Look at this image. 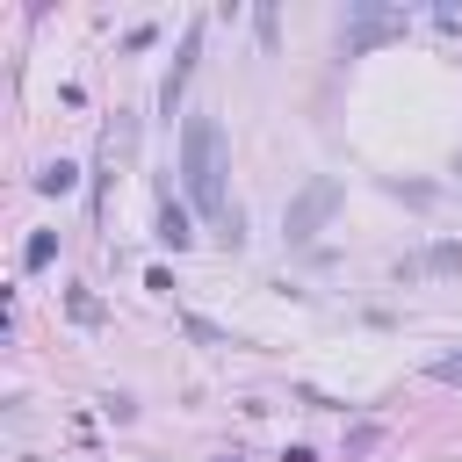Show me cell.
Returning <instances> with one entry per match:
<instances>
[{"mask_svg":"<svg viewBox=\"0 0 462 462\" xmlns=\"http://www.w3.org/2000/svg\"><path fill=\"white\" fill-rule=\"evenodd\" d=\"M426 267H441V275H448V267H462V246H434V260H426Z\"/></svg>","mask_w":462,"mask_h":462,"instance_id":"10","label":"cell"},{"mask_svg":"<svg viewBox=\"0 0 462 462\" xmlns=\"http://www.w3.org/2000/svg\"><path fill=\"white\" fill-rule=\"evenodd\" d=\"M51 253H58V239H51V231H36V239L22 246V267H51Z\"/></svg>","mask_w":462,"mask_h":462,"instance_id":"7","label":"cell"},{"mask_svg":"<svg viewBox=\"0 0 462 462\" xmlns=\"http://www.w3.org/2000/svg\"><path fill=\"white\" fill-rule=\"evenodd\" d=\"M73 318H80V325H94V318H101V304L87 297V289H73Z\"/></svg>","mask_w":462,"mask_h":462,"instance_id":"8","label":"cell"},{"mask_svg":"<svg viewBox=\"0 0 462 462\" xmlns=\"http://www.w3.org/2000/svg\"><path fill=\"white\" fill-rule=\"evenodd\" d=\"M159 239H166L173 253H181V246L195 239V231H188V210H181V203H173V195H159Z\"/></svg>","mask_w":462,"mask_h":462,"instance_id":"5","label":"cell"},{"mask_svg":"<svg viewBox=\"0 0 462 462\" xmlns=\"http://www.w3.org/2000/svg\"><path fill=\"white\" fill-rule=\"evenodd\" d=\"M434 383H462V354H441L434 362Z\"/></svg>","mask_w":462,"mask_h":462,"instance_id":"9","label":"cell"},{"mask_svg":"<svg viewBox=\"0 0 462 462\" xmlns=\"http://www.w3.org/2000/svg\"><path fill=\"white\" fill-rule=\"evenodd\" d=\"M36 188H44V195H73V188H80V166H66V159L44 166V173H36Z\"/></svg>","mask_w":462,"mask_h":462,"instance_id":"6","label":"cell"},{"mask_svg":"<svg viewBox=\"0 0 462 462\" xmlns=\"http://www.w3.org/2000/svg\"><path fill=\"white\" fill-rule=\"evenodd\" d=\"M195 51H203V29H188V36H181V58H173V73H166V87H159V108H166V116L181 108V94H188V73H195Z\"/></svg>","mask_w":462,"mask_h":462,"instance_id":"4","label":"cell"},{"mask_svg":"<svg viewBox=\"0 0 462 462\" xmlns=\"http://www.w3.org/2000/svg\"><path fill=\"white\" fill-rule=\"evenodd\" d=\"M390 36H404V15L397 8H354V15H346V58H354V51H369V44H390Z\"/></svg>","mask_w":462,"mask_h":462,"instance_id":"3","label":"cell"},{"mask_svg":"<svg viewBox=\"0 0 462 462\" xmlns=\"http://www.w3.org/2000/svg\"><path fill=\"white\" fill-rule=\"evenodd\" d=\"M339 210V181H325V173H318V181H304V195L297 203H289V239H318V224Z\"/></svg>","mask_w":462,"mask_h":462,"instance_id":"2","label":"cell"},{"mask_svg":"<svg viewBox=\"0 0 462 462\" xmlns=\"http://www.w3.org/2000/svg\"><path fill=\"white\" fill-rule=\"evenodd\" d=\"M181 181H188L195 210L217 224V239L239 246V239H246V231H239V210L224 203V131L210 123V116H188V131H181Z\"/></svg>","mask_w":462,"mask_h":462,"instance_id":"1","label":"cell"}]
</instances>
